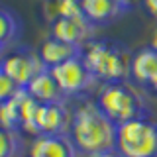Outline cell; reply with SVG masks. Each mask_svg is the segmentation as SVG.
Instances as JSON below:
<instances>
[{
	"label": "cell",
	"instance_id": "obj_1",
	"mask_svg": "<svg viewBox=\"0 0 157 157\" xmlns=\"http://www.w3.org/2000/svg\"><path fill=\"white\" fill-rule=\"evenodd\" d=\"M118 124L110 120L96 100L82 98L73 110V124L69 136L82 155H92L116 147Z\"/></svg>",
	"mask_w": 157,
	"mask_h": 157
},
{
	"label": "cell",
	"instance_id": "obj_2",
	"mask_svg": "<svg viewBox=\"0 0 157 157\" xmlns=\"http://www.w3.org/2000/svg\"><path fill=\"white\" fill-rule=\"evenodd\" d=\"M82 59L100 82H118L132 77V59L128 45L116 39H90L82 47Z\"/></svg>",
	"mask_w": 157,
	"mask_h": 157
},
{
	"label": "cell",
	"instance_id": "obj_3",
	"mask_svg": "<svg viewBox=\"0 0 157 157\" xmlns=\"http://www.w3.org/2000/svg\"><path fill=\"white\" fill-rule=\"evenodd\" d=\"M94 100L116 124H124L136 118H147L145 96L134 82H130V78L118 82H102Z\"/></svg>",
	"mask_w": 157,
	"mask_h": 157
},
{
	"label": "cell",
	"instance_id": "obj_4",
	"mask_svg": "<svg viewBox=\"0 0 157 157\" xmlns=\"http://www.w3.org/2000/svg\"><path fill=\"white\" fill-rule=\"evenodd\" d=\"M116 149L124 157H157V124L147 118L118 124Z\"/></svg>",
	"mask_w": 157,
	"mask_h": 157
},
{
	"label": "cell",
	"instance_id": "obj_5",
	"mask_svg": "<svg viewBox=\"0 0 157 157\" xmlns=\"http://www.w3.org/2000/svg\"><path fill=\"white\" fill-rule=\"evenodd\" d=\"M45 69L49 67H45V63L41 61L39 51L26 45L12 47L10 51L2 53V61H0V73L10 77L20 88H26L32 78Z\"/></svg>",
	"mask_w": 157,
	"mask_h": 157
},
{
	"label": "cell",
	"instance_id": "obj_6",
	"mask_svg": "<svg viewBox=\"0 0 157 157\" xmlns=\"http://www.w3.org/2000/svg\"><path fill=\"white\" fill-rule=\"evenodd\" d=\"M55 81L59 82L61 90L67 96H78V94H86L88 90H92L98 82V78L94 77V73L88 69L86 61L82 59V53L69 61L61 63V65L51 69Z\"/></svg>",
	"mask_w": 157,
	"mask_h": 157
},
{
	"label": "cell",
	"instance_id": "obj_7",
	"mask_svg": "<svg viewBox=\"0 0 157 157\" xmlns=\"http://www.w3.org/2000/svg\"><path fill=\"white\" fill-rule=\"evenodd\" d=\"M73 124V110H69L65 102H51V104H39L36 114L37 134L55 136L69 134Z\"/></svg>",
	"mask_w": 157,
	"mask_h": 157
},
{
	"label": "cell",
	"instance_id": "obj_8",
	"mask_svg": "<svg viewBox=\"0 0 157 157\" xmlns=\"http://www.w3.org/2000/svg\"><path fill=\"white\" fill-rule=\"evenodd\" d=\"M94 24L88 22L86 16H78V18H57L55 22L51 24V36L61 39L65 43H71V45L77 47H85L94 33Z\"/></svg>",
	"mask_w": 157,
	"mask_h": 157
},
{
	"label": "cell",
	"instance_id": "obj_9",
	"mask_svg": "<svg viewBox=\"0 0 157 157\" xmlns=\"http://www.w3.org/2000/svg\"><path fill=\"white\" fill-rule=\"evenodd\" d=\"M78 147L69 134L36 136L29 145V157H78Z\"/></svg>",
	"mask_w": 157,
	"mask_h": 157
},
{
	"label": "cell",
	"instance_id": "obj_10",
	"mask_svg": "<svg viewBox=\"0 0 157 157\" xmlns=\"http://www.w3.org/2000/svg\"><path fill=\"white\" fill-rule=\"evenodd\" d=\"M26 90L32 94L39 104H51V102H65L67 94L61 90L59 82L55 81L51 69H45V71L37 73L36 77L32 78V82L26 86Z\"/></svg>",
	"mask_w": 157,
	"mask_h": 157
},
{
	"label": "cell",
	"instance_id": "obj_11",
	"mask_svg": "<svg viewBox=\"0 0 157 157\" xmlns=\"http://www.w3.org/2000/svg\"><path fill=\"white\" fill-rule=\"evenodd\" d=\"M130 78L140 86H151L155 82V78H157V51L151 45L134 53Z\"/></svg>",
	"mask_w": 157,
	"mask_h": 157
},
{
	"label": "cell",
	"instance_id": "obj_12",
	"mask_svg": "<svg viewBox=\"0 0 157 157\" xmlns=\"http://www.w3.org/2000/svg\"><path fill=\"white\" fill-rule=\"evenodd\" d=\"M37 51H39L41 61L45 63V67L53 69V67L61 65V63L69 61V59L81 55L82 49L77 47V45H71V43H65V41H61V39H57V37L51 36V37H47L45 41L39 45Z\"/></svg>",
	"mask_w": 157,
	"mask_h": 157
},
{
	"label": "cell",
	"instance_id": "obj_13",
	"mask_svg": "<svg viewBox=\"0 0 157 157\" xmlns=\"http://www.w3.org/2000/svg\"><path fill=\"white\" fill-rule=\"evenodd\" d=\"M24 33V24L16 12H12L8 6L0 8V49L2 53L10 51L12 47H18V41Z\"/></svg>",
	"mask_w": 157,
	"mask_h": 157
},
{
	"label": "cell",
	"instance_id": "obj_14",
	"mask_svg": "<svg viewBox=\"0 0 157 157\" xmlns=\"http://www.w3.org/2000/svg\"><path fill=\"white\" fill-rule=\"evenodd\" d=\"M81 6L86 20L94 26L110 24L124 14V10L116 4V0H81Z\"/></svg>",
	"mask_w": 157,
	"mask_h": 157
},
{
	"label": "cell",
	"instance_id": "obj_15",
	"mask_svg": "<svg viewBox=\"0 0 157 157\" xmlns=\"http://www.w3.org/2000/svg\"><path fill=\"white\" fill-rule=\"evenodd\" d=\"M0 122H2V130H18L22 132V122H20V106L18 98L14 94L12 98L0 102Z\"/></svg>",
	"mask_w": 157,
	"mask_h": 157
},
{
	"label": "cell",
	"instance_id": "obj_16",
	"mask_svg": "<svg viewBox=\"0 0 157 157\" xmlns=\"http://www.w3.org/2000/svg\"><path fill=\"white\" fill-rule=\"evenodd\" d=\"M24 149V141L18 130L0 132V157H20Z\"/></svg>",
	"mask_w": 157,
	"mask_h": 157
},
{
	"label": "cell",
	"instance_id": "obj_17",
	"mask_svg": "<svg viewBox=\"0 0 157 157\" xmlns=\"http://www.w3.org/2000/svg\"><path fill=\"white\" fill-rule=\"evenodd\" d=\"M57 2V14L59 18H78L82 14L81 0H55Z\"/></svg>",
	"mask_w": 157,
	"mask_h": 157
},
{
	"label": "cell",
	"instance_id": "obj_18",
	"mask_svg": "<svg viewBox=\"0 0 157 157\" xmlns=\"http://www.w3.org/2000/svg\"><path fill=\"white\" fill-rule=\"evenodd\" d=\"M18 90H20V86L16 85V82H14L10 77H6V75H2V73H0V102L12 98Z\"/></svg>",
	"mask_w": 157,
	"mask_h": 157
},
{
	"label": "cell",
	"instance_id": "obj_19",
	"mask_svg": "<svg viewBox=\"0 0 157 157\" xmlns=\"http://www.w3.org/2000/svg\"><path fill=\"white\" fill-rule=\"evenodd\" d=\"M86 157H124L120 151L116 149H108V151H100V153H92V155H86Z\"/></svg>",
	"mask_w": 157,
	"mask_h": 157
},
{
	"label": "cell",
	"instance_id": "obj_20",
	"mask_svg": "<svg viewBox=\"0 0 157 157\" xmlns=\"http://www.w3.org/2000/svg\"><path fill=\"white\" fill-rule=\"evenodd\" d=\"M141 2H144V6L147 8V12L157 18V0H141Z\"/></svg>",
	"mask_w": 157,
	"mask_h": 157
},
{
	"label": "cell",
	"instance_id": "obj_21",
	"mask_svg": "<svg viewBox=\"0 0 157 157\" xmlns=\"http://www.w3.org/2000/svg\"><path fill=\"white\" fill-rule=\"evenodd\" d=\"M137 2H140V0H116V4L124 10V12L132 10V8H134V4H137Z\"/></svg>",
	"mask_w": 157,
	"mask_h": 157
},
{
	"label": "cell",
	"instance_id": "obj_22",
	"mask_svg": "<svg viewBox=\"0 0 157 157\" xmlns=\"http://www.w3.org/2000/svg\"><path fill=\"white\" fill-rule=\"evenodd\" d=\"M151 47L157 51V28H155V32H153V37H151Z\"/></svg>",
	"mask_w": 157,
	"mask_h": 157
}]
</instances>
